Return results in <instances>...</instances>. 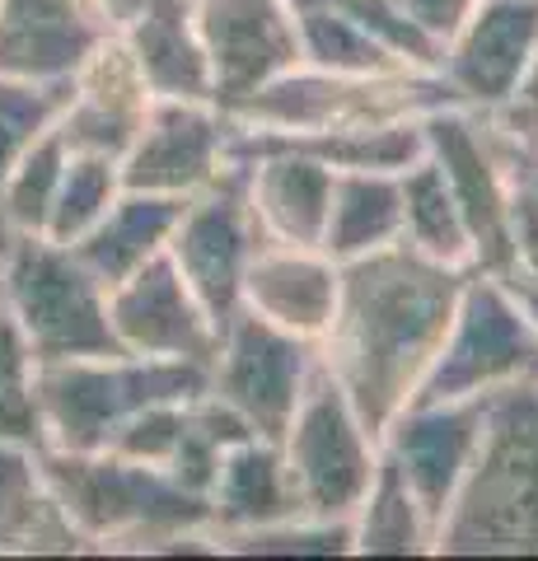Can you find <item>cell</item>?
Returning a JSON list of instances; mask_svg holds the SVG:
<instances>
[{
    "label": "cell",
    "instance_id": "obj_1",
    "mask_svg": "<svg viewBox=\"0 0 538 561\" xmlns=\"http://www.w3.org/2000/svg\"><path fill=\"white\" fill-rule=\"evenodd\" d=\"M463 280L468 272L431 262L403 239L337 262V309L319 342V360L375 440L436 365Z\"/></svg>",
    "mask_w": 538,
    "mask_h": 561
},
{
    "label": "cell",
    "instance_id": "obj_2",
    "mask_svg": "<svg viewBox=\"0 0 538 561\" xmlns=\"http://www.w3.org/2000/svg\"><path fill=\"white\" fill-rule=\"evenodd\" d=\"M43 472L84 548L103 552H193L216 548L211 501L164 468L113 449H38ZM220 552V548H216Z\"/></svg>",
    "mask_w": 538,
    "mask_h": 561
},
{
    "label": "cell",
    "instance_id": "obj_3",
    "mask_svg": "<svg viewBox=\"0 0 538 561\" xmlns=\"http://www.w3.org/2000/svg\"><path fill=\"white\" fill-rule=\"evenodd\" d=\"M436 552H538V379L488 393L478 459L440 519Z\"/></svg>",
    "mask_w": 538,
    "mask_h": 561
},
{
    "label": "cell",
    "instance_id": "obj_4",
    "mask_svg": "<svg viewBox=\"0 0 538 561\" xmlns=\"http://www.w3.org/2000/svg\"><path fill=\"white\" fill-rule=\"evenodd\" d=\"M455 90L440 70H286L253 94L225 103L234 127L276 131V136H309V131H356V127H389V122H422L436 108H455Z\"/></svg>",
    "mask_w": 538,
    "mask_h": 561
},
{
    "label": "cell",
    "instance_id": "obj_5",
    "mask_svg": "<svg viewBox=\"0 0 538 561\" xmlns=\"http://www.w3.org/2000/svg\"><path fill=\"white\" fill-rule=\"evenodd\" d=\"M0 305L33 346V360L117 356L123 342L108 323V286L47 234H14L0 249Z\"/></svg>",
    "mask_w": 538,
    "mask_h": 561
},
{
    "label": "cell",
    "instance_id": "obj_6",
    "mask_svg": "<svg viewBox=\"0 0 538 561\" xmlns=\"http://www.w3.org/2000/svg\"><path fill=\"white\" fill-rule=\"evenodd\" d=\"M206 393V365L154 356H84L38 365V408L51 449H103L136 412Z\"/></svg>",
    "mask_w": 538,
    "mask_h": 561
},
{
    "label": "cell",
    "instance_id": "obj_7",
    "mask_svg": "<svg viewBox=\"0 0 538 561\" xmlns=\"http://www.w3.org/2000/svg\"><path fill=\"white\" fill-rule=\"evenodd\" d=\"M282 459L305 519L352 524L379 472V440L356 416L342 383L323 370V360L314 365L300 408L282 435Z\"/></svg>",
    "mask_w": 538,
    "mask_h": 561
},
{
    "label": "cell",
    "instance_id": "obj_8",
    "mask_svg": "<svg viewBox=\"0 0 538 561\" xmlns=\"http://www.w3.org/2000/svg\"><path fill=\"white\" fill-rule=\"evenodd\" d=\"M538 379V332L511 286L492 272H468L459 313L449 323L431 375L422 379L412 402H455V398H488L511 383Z\"/></svg>",
    "mask_w": 538,
    "mask_h": 561
},
{
    "label": "cell",
    "instance_id": "obj_9",
    "mask_svg": "<svg viewBox=\"0 0 538 561\" xmlns=\"http://www.w3.org/2000/svg\"><path fill=\"white\" fill-rule=\"evenodd\" d=\"M314 365H319L314 342L295 337V332L257 319L253 309L239 305L234 319H225L220 328L216 356L206 365V389L253 435L282 445Z\"/></svg>",
    "mask_w": 538,
    "mask_h": 561
},
{
    "label": "cell",
    "instance_id": "obj_10",
    "mask_svg": "<svg viewBox=\"0 0 538 561\" xmlns=\"http://www.w3.org/2000/svg\"><path fill=\"white\" fill-rule=\"evenodd\" d=\"M263 243V225L249 202V169L230 160L216 173V183L187 197L169 234L173 267L183 272L216 328H225V319H234V309L244 305V272Z\"/></svg>",
    "mask_w": 538,
    "mask_h": 561
},
{
    "label": "cell",
    "instance_id": "obj_11",
    "mask_svg": "<svg viewBox=\"0 0 538 561\" xmlns=\"http://www.w3.org/2000/svg\"><path fill=\"white\" fill-rule=\"evenodd\" d=\"M426 127V154L445 169L449 187L459 197V210L473 234L478 272L506 276L515 272V234H511V183L501 164L496 122L478 108H436L422 117Z\"/></svg>",
    "mask_w": 538,
    "mask_h": 561
},
{
    "label": "cell",
    "instance_id": "obj_12",
    "mask_svg": "<svg viewBox=\"0 0 538 561\" xmlns=\"http://www.w3.org/2000/svg\"><path fill=\"white\" fill-rule=\"evenodd\" d=\"M482 426H488V398H455V402H408L379 435V449L403 472L412 496L422 501L431 529H440L449 501H455V491L463 486L468 468H473Z\"/></svg>",
    "mask_w": 538,
    "mask_h": 561
},
{
    "label": "cell",
    "instance_id": "obj_13",
    "mask_svg": "<svg viewBox=\"0 0 538 561\" xmlns=\"http://www.w3.org/2000/svg\"><path fill=\"white\" fill-rule=\"evenodd\" d=\"M230 164V117L211 99H154L123 154L127 192L193 197Z\"/></svg>",
    "mask_w": 538,
    "mask_h": 561
},
{
    "label": "cell",
    "instance_id": "obj_14",
    "mask_svg": "<svg viewBox=\"0 0 538 561\" xmlns=\"http://www.w3.org/2000/svg\"><path fill=\"white\" fill-rule=\"evenodd\" d=\"M108 323L117 332V342H123V351L154 356V360L211 365L216 342H220L216 319L202 309L183 272L173 267L169 249L108 290Z\"/></svg>",
    "mask_w": 538,
    "mask_h": 561
},
{
    "label": "cell",
    "instance_id": "obj_15",
    "mask_svg": "<svg viewBox=\"0 0 538 561\" xmlns=\"http://www.w3.org/2000/svg\"><path fill=\"white\" fill-rule=\"evenodd\" d=\"M197 28L211 57L216 108L305 66L290 0H197Z\"/></svg>",
    "mask_w": 538,
    "mask_h": 561
},
{
    "label": "cell",
    "instance_id": "obj_16",
    "mask_svg": "<svg viewBox=\"0 0 538 561\" xmlns=\"http://www.w3.org/2000/svg\"><path fill=\"white\" fill-rule=\"evenodd\" d=\"M538 47V0H478L440 51V76L463 108L496 113L515 99Z\"/></svg>",
    "mask_w": 538,
    "mask_h": 561
},
{
    "label": "cell",
    "instance_id": "obj_17",
    "mask_svg": "<svg viewBox=\"0 0 538 561\" xmlns=\"http://www.w3.org/2000/svg\"><path fill=\"white\" fill-rule=\"evenodd\" d=\"M150 103L154 94L146 76L136 70L127 43L108 33L71 76V99H66V108L57 117V131L71 150L108 154V160L123 164L136 131L146 127Z\"/></svg>",
    "mask_w": 538,
    "mask_h": 561
},
{
    "label": "cell",
    "instance_id": "obj_18",
    "mask_svg": "<svg viewBox=\"0 0 538 561\" xmlns=\"http://www.w3.org/2000/svg\"><path fill=\"white\" fill-rule=\"evenodd\" d=\"M230 160L249 169V202L267 243L323 249L337 169L282 146H230Z\"/></svg>",
    "mask_w": 538,
    "mask_h": 561
},
{
    "label": "cell",
    "instance_id": "obj_19",
    "mask_svg": "<svg viewBox=\"0 0 538 561\" xmlns=\"http://www.w3.org/2000/svg\"><path fill=\"white\" fill-rule=\"evenodd\" d=\"M108 38L90 0H0V76L71 80Z\"/></svg>",
    "mask_w": 538,
    "mask_h": 561
},
{
    "label": "cell",
    "instance_id": "obj_20",
    "mask_svg": "<svg viewBox=\"0 0 538 561\" xmlns=\"http://www.w3.org/2000/svg\"><path fill=\"white\" fill-rule=\"evenodd\" d=\"M244 309L319 346L337 309V262L323 249L263 243L244 272Z\"/></svg>",
    "mask_w": 538,
    "mask_h": 561
},
{
    "label": "cell",
    "instance_id": "obj_21",
    "mask_svg": "<svg viewBox=\"0 0 538 561\" xmlns=\"http://www.w3.org/2000/svg\"><path fill=\"white\" fill-rule=\"evenodd\" d=\"M117 38L127 43L136 70L146 76L154 99H211V57L197 28V0H150L141 20Z\"/></svg>",
    "mask_w": 538,
    "mask_h": 561
},
{
    "label": "cell",
    "instance_id": "obj_22",
    "mask_svg": "<svg viewBox=\"0 0 538 561\" xmlns=\"http://www.w3.org/2000/svg\"><path fill=\"white\" fill-rule=\"evenodd\" d=\"M84 538L61 511L33 445L0 440V557H71Z\"/></svg>",
    "mask_w": 538,
    "mask_h": 561
},
{
    "label": "cell",
    "instance_id": "obj_23",
    "mask_svg": "<svg viewBox=\"0 0 538 561\" xmlns=\"http://www.w3.org/2000/svg\"><path fill=\"white\" fill-rule=\"evenodd\" d=\"M211 534H244V529H267V524L282 519H305L300 505H295V486L282 459V445L263 440V435H249L225 449V459L211 478Z\"/></svg>",
    "mask_w": 538,
    "mask_h": 561
},
{
    "label": "cell",
    "instance_id": "obj_24",
    "mask_svg": "<svg viewBox=\"0 0 538 561\" xmlns=\"http://www.w3.org/2000/svg\"><path fill=\"white\" fill-rule=\"evenodd\" d=\"M187 197H164V192H127L108 206L90 234L80 243H71L76 257L90 267L103 286H117L127 280L136 267H146L150 257H160L169 249V234L179 225Z\"/></svg>",
    "mask_w": 538,
    "mask_h": 561
},
{
    "label": "cell",
    "instance_id": "obj_25",
    "mask_svg": "<svg viewBox=\"0 0 538 561\" xmlns=\"http://www.w3.org/2000/svg\"><path fill=\"white\" fill-rule=\"evenodd\" d=\"M403 239V183L398 173H337L328 206L323 253L333 262L366 257Z\"/></svg>",
    "mask_w": 538,
    "mask_h": 561
},
{
    "label": "cell",
    "instance_id": "obj_26",
    "mask_svg": "<svg viewBox=\"0 0 538 561\" xmlns=\"http://www.w3.org/2000/svg\"><path fill=\"white\" fill-rule=\"evenodd\" d=\"M398 183H403V243H412L431 262H445V267L478 272L473 234H468V220L445 169L431 154H422L416 164L398 173Z\"/></svg>",
    "mask_w": 538,
    "mask_h": 561
},
{
    "label": "cell",
    "instance_id": "obj_27",
    "mask_svg": "<svg viewBox=\"0 0 538 561\" xmlns=\"http://www.w3.org/2000/svg\"><path fill=\"white\" fill-rule=\"evenodd\" d=\"M352 552H375V557L436 552V529H431L422 501L412 496V486L403 482V472L385 459V449H379V472L366 501L352 515Z\"/></svg>",
    "mask_w": 538,
    "mask_h": 561
},
{
    "label": "cell",
    "instance_id": "obj_28",
    "mask_svg": "<svg viewBox=\"0 0 538 561\" xmlns=\"http://www.w3.org/2000/svg\"><path fill=\"white\" fill-rule=\"evenodd\" d=\"M295 33H300V61L319 70H346V76H366V70H412L393 51L366 33L356 20H346L328 0H290Z\"/></svg>",
    "mask_w": 538,
    "mask_h": 561
},
{
    "label": "cell",
    "instance_id": "obj_29",
    "mask_svg": "<svg viewBox=\"0 0 538 561\" xmlns=\"http://www.w3.org/2000/svg\"><path fill=\"white\" fill-rule=\"evenodd\" d=\"M117 197H123V164L108 160V154L71 150L43 234L51 243H66V249H71V243H80L103 216H108V206Z\"/></svg>",
    "mask_w": 538,
    "mask_h": 561
},
{
    "label": "cell",
    "instance_id": "obj_30",
    "mask_svg": "<svg viewBox=\"0 0 538 561\" xmlns=\"http://www.w3.org/2000/svg\"><path fill=\"white\" fill-rule=\"evenodd\" d=\"M66 160H71V146L61 140V131L51 127L43 131L33 146L24 150V160L10 169L5 187H0V230L5 239L14 234H43V225L51 216V202H57Z\"/></svg>",
    "mask_w": 538,
    "mask_h": 561
},
{
    "label": "cell",
    "instance_id": "obj_31",
    "mask_svg": "<svg viewBox=\"0 0 538 561\" xmlns=\"http://www.w3.org/2000/svg\"><path fill=\"white\" fill-rule=\"evenodd\" d=\"M0 440L33 449L47 445L38 408V360L5 305H0Z\"/></svg>",
    "mask_w": 538,
    "mask_h": 561
},
{
    "label": "cell",
    "instance_id": "obj_32",
    "mask_svg": "<svg viewBox=\"0 0 538 561\" xmlns=\"http://www.w3.org/2000/svg\"><path fill=\"white\" fill-rule=\"evenodd\" d=\"M71 99V80L43 84V80H10L0 76V187H5L10 169L24 160V150L43 131L57 127V117ZM5 230H0V249H5Z\"/></svg>",
    "mask_w": 538,
    "mask_h": 561
},
{
    "label": "cell",
    "instance_id": "obj_33",
    "mask_svg": "<svg viewBox=\"0 0 538 561\" xmlns=\"http://www.w3.org/2000/svg\"><path fill=\"white\" fill-rule=\"evenodd\" d=\"M393 5L412 28H422L426 38L445 51V43L455 38L468 14L478 10V0H393Z\"/></svg>",
    "mask_w": 538,
    "mask_h": 561
},
{
    "label": "cell",
    "instance_id": "obj_34",
    "mask_svg": "<svg viewBox=\"0 0 538 561\" xmlns=\"http://www.w3.org/2000/svg\"><path fill=\"white\" fill-rule=\"evenodd\" d=\"M492 117H496L506 131H515V136H525V127H529V122L538 117V47H534L529 70H525V80H519L515 99L506 103V108H496Z\"/></svg>",
    "mask_w": 538,
    "mask_h": 561
},
{
    "label": "cell",
    "instance_id": "obj_35",
    "mask_svg": "<svg viewBox=\"0 0 538 561\" xmlns=\"http://www.w3.org/2000/svg\"><path fill=\"white\" fill-rule=\"evenodd\" d=\"M90 5H94V14L103 20V28H108V33H123L127 24L141 20V10L150 5V0H90Z\"/></svg>",
    "mask_w": 538,
    "mask_h": 561
},
{
    "label": "cell",
    "instance_id": "obj_36",
    "mask_svg": "<svg viewBox=\"0 0 538 561\" xmlns=\"http://www.w3.org/2000/svg\"><path fill=\"white\" fill-rule=\"evenodd\" d=\"M511 286V295L519 300V309H525V319L534 323V332H538V276L534 272H525V267H515V272H506L501 276Z\"/></svg>",
    "mask_w": 538,
    "mask_h": 561
},
{
    "label": "cell",
    "instance_id": "obj_37",
    "mask_svg": "<svg viewBox=\"0 0 538 561\" xmlns=\"http://www.w3.org/2000/svg\"><path fill=\"white\" fill-rule=\"evenodd\" d=\"M519 140H525V146H529V154L538 160V117L529 122V127H525V136H519Z\"/></svg>",
    "mask_w": 538,
    "mask_h": 561
}]
</instances>
